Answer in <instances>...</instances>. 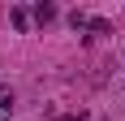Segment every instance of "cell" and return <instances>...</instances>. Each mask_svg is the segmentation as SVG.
Returning a JSON list of instances; mask_svg holds the SVG:
<instances>
[{"label": "cell", "instance_id": "obj_1", "mask_svg": "<svg viewBox=\"0 0 125 121\" xmlns=\"http://www.w3.org/2000/svg\"><path fill=\"white\" fill-rule=\"evenodd\" d=\"M52 17H56V4H48V0H39V4H35V22H39V26H48Z\"/></svg>", "mask_w": 125, "mask_h": 121}, {"label": "cell", "instance_id": "obj_2", "mask_svg": "<svg viewBox=\"0 0 125 121\" xmlns=\"http://www.w3.org/2000/svg\"><path fill=\"white\" fill-rule=\"evenodd\" d=\"M9 22L17 26V30H30V13H26L22 4H13V9H9Z\"/></svg>", "mask_w": 125, "mask_h": 121}, {"label": "cell", "instance_id": "obj_3", "mask_svg": "<svg viewBox=\"0 0 125 121\" xmlns=\"http://www.w3.org/2000/svg\"><path fill=\"white\" fill-rule=\"evenodd\" d=\"M9 117H13V91L0 86V121H9Z\"/></svg>", "mask_w": 125, "mask_h": 121}, {"label": "cell", "instance_id": "obj_4", "mask_svg": "<svg viewBox=\"0 0 125 121\" xmlns=\"http://www.w3.org/2000/svg\"><path fill=\"white\" fill-rule=\"evenodd\" d=\"M86 30H91V35H112V22H108V17H91Z\"/></svg>", "mask_w": 125, "mask_h": 121}, {"label": "cell", "instance_id": "obj_5", "mask_svg": "<svg viewBox=\"0 0 125 121\" xmlns=\"http://www.w3.org/2000/svg\"><path fill=\"white\" fill-rule=\"evenodd\" d=\"M86 22H91L86 13H69V26H73V30H82V26H86Z\"/></svg>", "mask_w": 125, "mask_h": 121}, {"label": "cell", "instance_id": "obj_6", "mask_svg": "<svg viewBox=\"0 0 125 121\" xmlns=\"http://www.w3.org/2000/svg\"><path fill=\"white\" fill-rule=\"evenodd\" d=\"M65 121H86V117H82V112H78V117H65Z\"/></svg>", "mask_w": 125, "mask_h": 121}]
</instances>
